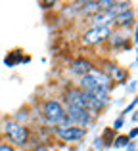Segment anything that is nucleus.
Masks as SVG:
<instances>
[{"mask_svg":"<svg viewBox=\"0 0 138 151\" xmlns=\"http://www.w3.org/2000/svg\"><path fill=\"white\" fill-rule=\"evenodd\" d=\"M6 134L10 136V140L14 142V144L21 145V144L27 142V128L21 126V124H17V122H14V121L6 122Z\"/></svg>","mask_w":138,"mask_h":151,"instance_id":"3","label":"nucleus"},{"mask_svg":"<svg viewBox=\"0 0 138 151\" xmlns=\"http://www.w3.org/2000/svg\"><path fill=\"white\" fill-rule=\"evenodd\" d=\"M67 119L71 122H75V126L77 124H82L86 126L90 122V113L86 109H79V111H67Z\"/></svg>","mask_w":138,"mask_h":151,"instance_id":"6","label":"nucleus"},{"mask_svg":"<svg viewBox=\"0 0 138 151\" xmlns=\"http://www.w3.org/2000/svg\"><path fill=\"white\" fill-rule=\"evenodd\" d=\"M35 151H52V149H50V147H46V145H40V147H37Z\"/></svg>","mask_w":138,"mask_h":151,"instance_id":"13","label":"nucleus"},{"mask_svg":"<svg viewBox=\"0 0 138 151\" xmlns=\"http://www.w3.org/2000/svg\"><path fill=\"white\" fill-rule=\"evenodd\" d=\"M111 35V29L109 27H92L88 33L85 35V44H96V42H102Z\"/></svg>","mask_w":138,"mask_h":151,"instance_id":"5","label":"nucleus"},{"mask_svg":"<svg viewBox=\"0 0 138 151\" xmlns=\"http://www.w3.org/2000/svg\"><path fill=\"white\" fill-rule=\"evenodd\" d=\"M54 132L64 142H75V140H82V138H85V128H81V126H65V128L60 126V128H56Z\"/></svg>","mask_w":138,"mask_h":151,"instance_id":"4","label":"nucleus"},{"mask_svg":"<svg viewBox=\"0 0 138 151\" xmlns=\"http://www.w3.org/2000/svg\"><path fill=\"white\" fill-rule=\"evenodd\" d=\"M65 101H67V111L86 109V96L81 92V90H67Z\"/></svg>","mask_w":138,"mask_h":151,"instance_id":"2","label":"nucleus"},{"mask_svg":"<svg viewBox=\"0 0 138 151\" xmlns=\"http://www.w3.org/2000/svg\"><path fill=\"white\" fill-rule=\"evenodd\" d=\"M90 71H92V67H90V63L86 61V59H77V61L71 63V73H75V75L85 77V75H88Z\"/></svg>","mask_w":138,"mask_h":151,"instance_id":"8","label":"nucleus"},{"mask_svg":"<svg viewBox=\"0 0 138 151\" xmlns=\"http://www.w3.org/2000/svg\"><path fill=\"white\" fill-rule=\"evenodd\" d=\"M111 21H115V15L109 14L108 10L105 12H98V14L92 17L94 27H108V23H111Z\"/></svg>","mask_w":138,"mask_h":151,"instance_id":"7","label":"nucleus"},{"mask_svg":"<svg viewBox=\"0 0 138 151\" xmlns=\"http://www.w3.org/2000/svg\"><path fill=\"white\" fill-rule=\"evenodd\" d=\"M44 117H46L48 122H54V124L58 122V124H60L61 119L65 117V111H64V107H61V103L56 101V100H48L44 103Z\"/></svg>","mask_w":138,"mask_h":151,"instance_id":"1","label":"nucleus"},{"mask_svg":"<svg viewBox=\"0 0 138 151\" xmlns=\"http://www.w3.org/2000/svg\"><path fill=\"white\" fill-rule=\"evenodd\" d=\"M125 142H129V136H123V138H117V142H115V145H123Z\"/></svg>","mask_w":138,"mask_h":151,"instance_id":"11","label":"nucleus"},{"mask_svg":"<svg viewBox=\"0 0 138 151\" xmlns=\"http://www.w3.org/2000/svg\"><path fill=\"white\" fill-rule=\"evenodd\" d=\"M0 151H14V149H12V147H10V145H6V144H2V145H0Z\"/></svg>","mask_w":138,"mask_h":151,"instance_id":"12","label":"nucleus"},{"mask_svg":"<svg viewBox=\"0 0 138 151\" xmlns=\"http://www.w3.org/2000/svg\"><path fill=\"white\" fill-rule=\"evenodd\" d=\"M52 151H56V149H52Z\"/></svg>","mask_w":138,"mask_h":151,"instance_id":"14","label":"nucleus"},{"mask_svg":"<svg viewBox=\"0 0 138 151\" xmlns=\"http://www.w3.org/2000/svg\"><path fill=\"white\" fill-rule=\"evenodd\" d=\"M131 19H132V12L131 10H127V12H123V14L115 15V21L121 23V25H129V23H131Z\"/></svg>","mask_w":138,"mask_h":151,"instance_id":"10","label":"nucleus"},{"mask_svg":"<svg viewBox=\"0 0 138 151\" xmlns=\"http://www.w3.org/2000/svg\"><path fill=\"white\" fill-rule=\"evenodd\" d=\"M81 12L82 14H98V12H102L100 10V2H82L81 4Z\"/></svg>","mask_w":138,"mask_h":151,"instance_id":"9","label":"nucleus"}]
</instances>
